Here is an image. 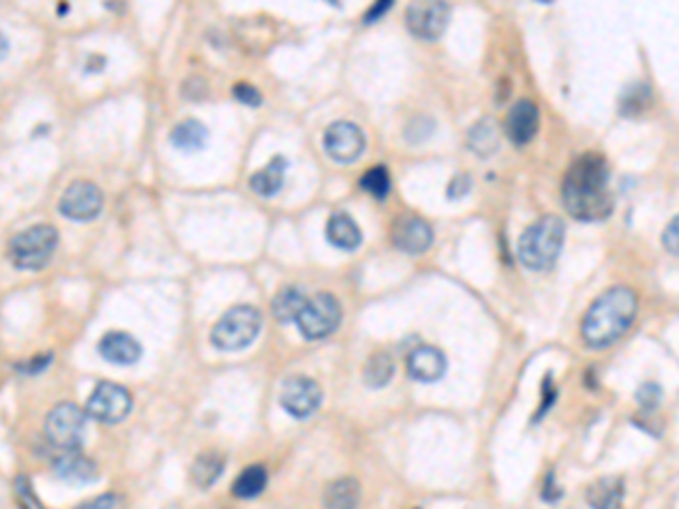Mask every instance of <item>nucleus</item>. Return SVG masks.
<instances>
[{"label": "nucleus", "mask_w": 679, "mask_h": 509, "mask_svg": "<svg viewBox=\"0 0 679 509\" xmlns=\"http://www.w3.org/2000/svg\"><path fill=\"white\" fill-rule=\"evenodd\" d=\"M392 10V0H379L376 5L370 7V12L364 14V23H376L385 12Z\"/></svg>", "instance_id": "nucleus-39"}, {"label": "nucleus", "mask_w": 679, "mask_h": 509, "mask_svg": "<svg viewBox=\"0 0 679 509\" xmlns=\"http://www.w3.org/2000/svg\"><path fill=\"white\" fill-rule=\"evenodd\" d=\"M639 313V299L634 290L616 285L602 292L589 306L582 319V340L591 349H605L618 342L634 324Z\"/></svg>", "instance_id": "nucleus-2"}, {"label": "nucleus", "mask_w": 679, "mask_h": 509, "mask_svg": "<svg viewBox=\"0 0 679 509\" xmlns=\"http://www.w3.org/2000/svg\"><path fill=\"white\" fill-rule=\"evenodd\" d=\"M564 222L555 216H544L523 231L519 241V260L528 269L544 272L555 265L564 247Z\"/></svg>", "instance_id": "nucleus-3"}, {"label": "nucleus", "mask_w": 679, "mask_h": 509, "mask_svg": "<svg viewBox=\"0 0 679 509\" xmlns=\"http://www.w3.org/2000/svg\"><path fill=\"white\" fill-rule=\"evenodd\" d=\"M661 398H664V390H661L659 382H643V385L636 390V401L643 410H655L659 407Z\"/></svg>", "instance_id": "nucleus-31"}, {"label": "nucleus", "mask_w": 679, "mask_h": 509, "mask_svg": "<svg viewBox=\"0 0 679 509\" xmlns=\"http://www.w3.org/2000/svg\"><path fill=\"white\" fill-rule=\"evenodd\" d=\"M392 242L405 254H423L433 245V229L423 218L404 216L394 222L392 226Z\"/></svg>", "instance_id": "nucleus-13"}, {"label": "nucleus", "mask_w": 679, "mask_h": 509, "mask_svg": "<svg viewBox=\"0 0 679 509\" xmlns=\"http://www.w3.org/2000/svg\"><path fill=\"white\" fill-rule=\"evenodd\" d=\"M306 301L308 299L304 297V292H301L299 288H283L279 290V294L274 297V301H272V313H274V317L279 319V322H297V317L301 315V310H304Z\"/></svg>", "instance_id": "nucleus-24"}, {"label": "nucleus", "mask_w": 679, "mask_h": 509, "mask_svg": "<svg viewBox=\"0 0 679 509\" xmlns=\"http://www.w3.org/2000/svg\"><path fill=\"white\" fill-rule=\"evenodd\" d=\"M324 150L335 163H354L364 152V134L358 125L338 120L324 132Z\"/></svg>", "instance_id": "nucleus-12"}, {"label": "nucleus", "mask_w": 679, "mask_h": 509, "mask_svg": "<svg viewBox=\"0 0 679 509\" xmlns=\"http://www.w3.org/2000/svg\"><path fill=\"white\" fill-rule=\"evenodd\" d=\"M207 138L209 129L204 127V123L195 120V118H186L179 125H175L173 132H170V143H173V147H177L179 152H197V150H202Z\"/></svg>", "instance_id": "nucleus-21"}, {"label": "nucleus", "mask_w": 679, "mask_h": 509, "mask_svg": "<svg viewBox=\"0 0 679 509\" xmlns=\"http://www.w3.org/2000/svg\"><path fill=\"white\" fill-rule=\"evenodd\" d=\"M102 193L91 182H73L60 200V213L73 222H89L102 211Z\"/></svg>", "instance_id": "nucleus-10"}, {"label": "nucleus", "mask_w": 679, "mask_h": 509, "mask_svg": "<svg viewBox=\"0 0 679 509\" xmlns=\"http://www.w3.org/2000/svg\"><path fill=\"white\" fill-rule=\"evenodd\" d=\"M661 238H664L666 250H668L670 254L679 256V216L670 220V225L666 226V231H664V235H661Z\"/></svg>", "instance_id": "nucleus-36"}, {"label": "nucleus", "mask_w": 679, "mask_h": 509, "mask_svg": "<svg viewBox=\"0 0 679 509\" xmlns=\"http://www.w3.org/2000/svg\"><path fill=\"white\" fill-rule=\"evenodd\" d=\"M360 186H363V191L370 193V195L379 197V200L388 197L389 188H392V179H389L388 168L374 166L372 170L364 172L363 179H360Z\"/></svg>", "instance_id": "nucleus-29"}, {"label": "nucleus", "mask_w": 679, "mask_h": 509, "mask_svg": "<svg viewBox=\"0 0 679 509\" xmlns=\"http://www.w3.org/2000/svg\"><path fill=\"white\" fill-rule=\"evenodd\" d=\"M626 485L620 478H601L586 489V503L591 509H623Z\"/></svg>", "instance_id": "nucleus-19"}, {"label": "nucleus", "mask_w": 679, "mask_h": 509, "mask_svg": "<svg viewBox=\"0 0 679 509\" xmlns=\"http://www.w3.org/2000/svg\"><path fill=\"white\" fill-rule=\"evenodd\" d=\"M650 104H652V88L645 82H636L623 91L620 113H623V116H641Z\"/></svg>", "instance_id": "nucleus-26"}, {"label": "nucleus", "mask_w": 679, "mask_h": 509, "mask_svg": "<svg viewBox=\"0 0 679 509\" xmlns=\"http://www.w3.org/2000/svg\"><path fill=\"white\" fill-rule=\"evenodd\" d=\"M340 319H342V310H340L338 299L329 292H320L306 301L304 310L297 317V326L304 338L322 340L329 338L340 326Z\"/></svg>", "instance_id": "nucleus-7"}, {"label": "nucleus", "mask_w": 679, "mask_h": 509, "mask_svg": "<svg viewBox=\"0 0 679 509\" xmlns=\"http://www.w3.org/2000/svg\"><path fill=\"white\" fill-rule=\"evenodd\" d=\"M100 356L113 365H123L129 367L141 357V344L127 333H120V331H111V333L104 335L98 344Z\"/></svg>", "instance_id": "nucleus-16"}, {"label": "nucleus", "mask_w": 679, "mask_h": 509, "mask_svg": "<svg viewBox=\"0 0 679 509\" xmlns=\"http://www.w3.org/2000/svg\"><path fill=\"white\" fill-rule=\"evenodd\" d=\"M555 401H557L555 381H552V374H546V378H544V385H542V406H539L536 415L532 416V423L542 422L544 416L551 412V407L555 406Z\"/></svg>", "instance_id": "nucleus-32"}, {"label": "nucleus", "mask_w": 679, "mask_h": 509, "mask_svg": "<svg viewBox=\"0 0 679 509\" xmlns=\"http://www.w3.org/2000/svg\"><path fill=\"white\" fill-rule=\"evenodd\" d=\"M394 376V360L389 353H374L363 369L364 382L370 387H385Z\"/></svg>", "instance_id": "nucleus-28"}, {"label": "nucleus", "mask_w": 679, "mask_h": 509, "mask_svg": "<svg viewBox=\"0 0 679 509\" xmlns=\"http://www.w3.org/2000/svg\"><path fill=\"white\" fill-rule=\"evenodd\" d=\"M233 95H236V100H241L242 104H247V107H258L261 104V94H258V88H254L251 84H236L233 86Z\"/></svg>", "instance_id": "nucleus-34"}, {"label": "nucleus", "mask_w": 679, "mask_h": 509, "mask_svg": "<svg viewBox=\"0 0 679 509\" xmlns=\"http://www.w3.org/2000/svg\"><path fill=\"white\" fill-rule=\"evenodd\" d=\"M326 509H358L360 485L354 478H340L324 491Z\"/></svg>", "instance_id": "nucleus-23"}, {"label": "nucleus", "mask_w": 679, "mask_h": 509, "mask_svg": "<svg viewBox=\"0 0 679 509\" xmlns=\"http://www.w3.org/2000/svg\"><path fill=\"white\" fill-rule=\"evenodd\" d=\"M433 127H435V123L430 120V118L419 116V118H414L408 127H405V138H408L410 143H421L423 138H429L430 134H433Z\"/></svg>", "instance_id": "nucleus-33"}, {"label": "nucleus", "mask_w": 679, "mask_h": 509, "mask_svg": "<svg viewBox=\"0 0 679 509\" xmlns=\"http://www.w3.org/2000/svg\"><path fill=\"white\" fill-rule=\"evenodd\" d=\"M326 238H329L331 245H335L338 250L354 251L358 250L360 242H363V231L356 225L354 218L347 216V213H333L329 218V225H326Z\"/></svg>", "instance_id": "nucleus-18"}, {"label": "nucleus", "mask_w": 679, "mask_h": 509, "mask_svg": "<svg viewBox=\"0 0 679 509\" xmlns=\"http://www.w3.org/2000/svg\"><path fill=\"white\" fill-rule=\"evenodd\" d=\"M78 509H120V500L116 494H104L98 498L89 500V503L79 505Z\"/></svg>", "instance_id": "nucleus-37"}, {"label": "nucleus", "mask_w": 679, "mask_h": 509, "mask_svg": "<svg viewBox=\"0 0 679 509\" xmlns=\"http://www.w3.org/2000/svg\"><path fill=\"white\" fill-rule=\"evenodd\" d=\"M469 191H471V177L458 175V177H453L451 184H448L446 197L448 200H462L464 195H469Z\"/></svg>", "instance_id": "nucleus-35"}, {"label": "nucleus", "mask_w": 679, "mask_h": 509, "mask_svg": "<svg viewBox=\"0 0 679 509\" xmlns=\"http://www.w3.org/2000/svg\"><path fill=\"white\" fill-rule=\"evenodd\" d=\"M564 496V491H561V487L557 485V478L555 473H548L546 475V480H544V489H542V498L546 500V503H557V500Z\"/></svg>", "instance_id": "nucleus-38"}, {"label": "nucleus", "mask_w": 679, "mask_h": 509, "mask_svg": "<svg viewBox=\"0 0 679 509\" xmlns=\"http://www.w3.org/2000/svg\"><path fill=\"white\" fill-rule=\"evenodd\" d=\"M448 23V5L446 3H413L405 10V28L413 32L417 39L435 41L442 37Z\"/></svg>", "instance_id": "nucleus-11"}, {"label": "nucleus", "mask_w": 679, "mask_h": 509, "mask_svg": "<svg viewBox=\"0 0 679 509\" xmlns=\"http://www.w3.org/2000/svg\"><path fill=\"white\" fill-rule=\"evenodd\" d=\"M54 473L66 482L86 485V482H94L98 478V466L79 451H64L54 460Z\"/></svg>", "instance_id": "nucleus-17"}, {"label": "nucleus", "mask_w": 679, "mask_h": 509, "mask_svg": "<svg viewBox=\"0 0 679 509\" xmlns=\"http://www.w3.org/2000/svg\"><path fill=\"white\" fill-rule=\"evenodd\" d=\"M48 363H50V356H41V357H35V360H30V363L16 365V367H19L20 372L37 374V372H44V369L48 367Z\"/></svg>", "instance_id": "nucleus-40"}, {"label": "nucleus", "mask_w": 679, "mask_h": 509, "mask_svg": "<svg viewBox=\"0 0 679 509\" xmlns=\"http://www.w3.org/2000/svg\"><path fill=\"white\" fill-rule=\"evenodd\" d=\"M267 487V471L263 466H247L245 471H241L236 480H233V496L236 498H257L258 494H263V489Z\"/></svg>", "instance_id": "nucleus-25"}, {"label": "nucleus", "mask_w": 679, "mask_h": 509, "mask_svg": "<svg viewBox=\"0 0 679 509\" xmlns=\"http://www.w3.org/2000/svg\"><path fill=\"white\" fill-rule=\"evenodd\" d=\"M539 129V109L530 100H519L505 120V132L514 145H526L536 136Z\"/></svg>", "instance_id": "nucleus-14"}, {"label": "nucleus", "mask_w": 679, "mask_h": 509, "mask_svg": "<svg viewBox=\"0 0 679 509\" xmlns=\"http://www.w3.org/2000/svg\"><path fill=\"white\" fill-rule=\"evenodd\" d=\"M45 437L61 451H78L86 432V415L75 403H60L48 412L44 423Z\"/></svg>", "instance_id": "nucleus-6"}, {"label": "nucleus", "mask_w": 679, "mask_h": 509, "mask_svg": "<svg viewBox=\"0 0 679 509\" xmlns=\"http://www.w3.org/2000/svg\"><path fill=\"white\" fill-rule=\"evenodd\" d=\"M226 466V457L217 451H209L202 453V456L197 457L195 464L191 469V478L195 482V487L200 489H209V487L216 485L220 480L222 471Z\"/></svg>", "instance_id": "nucleus-22"}, {"label": "nucleus", "mask_w": 679, "mask_h": 509, "mask_svg": "<svg viewBox=\"0 0 679 509\" xmlns=\"http://www.w3.org/2000/svg\"><path fill=\"white\" fill-rule=\"evenodd\" d=\"M609 166L602 154H582L564 179V206L580 222H601L614 211V200L607 193Z\"/></svg>", "instance_id": "nucleus-1"}, {"label": "nucleus", "mask_w": 679, "mask_h": 509, "mask_svg": "<svg viewBox=\"0 0 679 509\" xmlns=\"http://www.w3.org/2000/svg\"><path fill=\"white\" fill-rule=\"evenodd\" d=\"M261 324V313L254 306H233L213 326V347L220 351H241L257 340Z\"/></svg>", "instance_id": "nucleus-4"}, {"label": "nucleus", "mask_w": 679, "mask_h": 509, "mask_svg": "<svg viewBox=\"0 0 679 509\" xmlns=\"http://www.w3.org/2000/svg\"><path fill=\"white\" fill-rule=\"evenodd\" d=\"M132 410V394L123 385L111 381H102L95 385L86 401V415L100 423H119Z\"/></svg>", "instance_id": "nucleus-8"}, {"label": "nucleus", "mask_w": 679, "mask_h": 509, "mask_svg": "<svg viewBox=\"0 0 679 509\" xmlns=\"http://www.w3.org/2000/svg\"><path fill=\"white\" fill-rule=\"evenodd\" d=\"M405 367L414 381L435 382L446 374V356L438 347H417L410 351Z\"/></svg>", "instance_id": "nucleus-15"}, {"label": "nucleus", "mask_w": 679, "mask_h": 509, "mask_svg": "<svg viewBox=\"0 0 679 509\" xmlns=\"http://www.w3.org/2000/svg\"><path fill=\"white\" fill-rule=\"evenodd\" d=\"M288 161L283 157H274L267 166H263L261 170L254 172L250 179L251 191L257 193V195L263 197H272L281 191L283 186V175H286Z\"/></svg>", "instance_id": "nucleus-20"}, {"label": "nucleus", "mask_w": 679, "mask_h": 509, "mask_svg": "<svg viewBox=\"0 0 679 509\" xmlns=\"http://www.w3.org/2000/svg\"><path fill=\"white\" fill-rule=\"evenodd\" d=\"M469 147L480 157H489L498 150V132L492 120H480L469 132Z\"/></svg>", "instance_id": "nucleus-27"}, {"label": "nucleus", "mask_w": 679, "mask_h": 509, "mask_svg": "<svg viewBox=\"0 0 679 509\" xmlns=\"http://www.w3.org/2000/svg\"><path fill=\"white\" fill-rule=\"evenodd\" d=\"M60 245V231L50 225H37L20 231L10 242V260L20 269H41Z\"/></svg>", "instance_id": "nucleus-5"}, {"label": "nucleus", "mask_w": 679, "mask_h": 509, "mask_svg": "<svg viewBox=\"0 0 679 509\" xmlns=\"http://www.w3.org/2000/svg\"><path fill=\"white\" fill-rule=\"evenodd\" d=\"M281 407L295 419H306L320 407L322 390L313 378L292 376L283 382L279 394Z\"/></svg>", "instance_id": "nucleus-9"}, {"label": "nucleus", "mask_w": 679, "mask_h": 509, "mask_svg": "<svg viewBox=\"0 0 679 509\" xmlns=\"http://www.w3.org/2000/svg\"><path fill=\"white\" fill-rule=\"evenodd\" d=\"M14 496L20 509H45L32 489L30 478H25V475H19L14 480Z\"/></svg>", "instance_id": "nucleus-30"}]
</instances>
